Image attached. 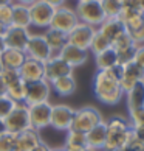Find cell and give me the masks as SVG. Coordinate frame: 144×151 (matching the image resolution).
<instances>
[{"label":"cell","instance_id":"54","mask_svg":"<svg viewBox=\"0 0 144 151\" xmlns=\"http://www.w3.org/2000/svg\"><path fill=\"white\" fill-rule=\"evenodd\" d=\"M77 2H84V0H77Z\"/></svg>","mask_w":144,"mask_h":151},{"label":"cell","instance_id":"26","mask_svg":"<svg viewBox=\"0 0 144 151\" xmlns=\"http://www.w3.org/2000/svg\"><path fill=\"white\" fill-rule=\"evenodd\" d=\"M95 64L98 70H109V69H113V67H118L119 61H118V55H116L115 48L110 47L107 50H104V52L95 55Z\"/></svg>","mask_w":144,"mask_h":151},{"label":"cell","instance_id":"29","mask_svg":"<svg viewBox=\"0 0 144 151\" xmlns=\"http://www.w3.org/2000/svg\"><path fill=\"white\" fill-rule=\"evenodd\" d=\"M26 87H28V83H25L23 80H17L16 83H13L11 86H8L6 89V95L16 103H25L26 98Z\"/></svg>","mask_w":144,"mask_h":151},{"label":"cell","instance_id":"5","mask_svg":"<svg viewBox=\"0 0 144 151\" xmlns=\"http://www.w3.org/2000/svg\"><path fill=\"white\" fill-rule=\"evenodd\" d=\"M3 123H5L6 131L14 132V134H19V132L31 128L28 106H26L25 103H17L16 108L9 112V115L3 120Z\"/></svg>","mask_w":144,"mask_h":151},{"label":"cell","instance_id":"21","mask_svg":"<svg viewBox=\"0 0 144 151\" xmlns=\"http://www.w3.org/2000/svg\"><path fill=\"white\" fill-rule=\"evenodd\" d=\"M98 31H101L102 35L113 44L121 35L126 33V27H124L123 22L119 20V17H107L98 27Z\"/></svg>","mask_w":144,"mask_h":151},{"label":"cell","instance_id":"44","mask_svg":"<svg viewBox=\"0 0 144 151\" xmlns=\"http://www.w3.org/2000/svg\"><path fill=\"white\" fill-rule=\"evenodd\" d=\"M14 2H17V3H22V5H26V6H30V5H33L34 2H37V0H14Z\"/></svg>","mask_w":144,"mask_h":151},{"label":"cell","instance_id":"27","mask_svg":"<svg viewBox=\"0 0 144 151\" xmlns=\"http://www.w3.org/2000/svg\"><path fill=\"white\" fill-rule=\"evenodd\" d=\"M11 25L22 27V28H30L31 17H30V6L13 2V22Z\"/></svg>","mask_w":144,"mask_h":151},{"label":"cell","instance_id":"55","mask_svg":"<svg viewBox=\"0 0 144 151\" xmlns=\"http://www.w3.org/2000/svg\"><path fill=\"white\" fill-rule=\"evenodd\" d=\"M102 151H107V150H102Z\"/></svg>","mask_w":144,"mask_h":151},{"label":"cell","instance_id":"7","mask_svg":"<svg viewBox=\"0 0 144 151\" xmlns=\"http://www.w3.org/2000/svg\"><path fill=\"white\" fill-rule=\"evenodd\" d=\"M23 52L26 53V58L37 59V61H42V63H45L53 56V52L45 41V36L39 35V33H36V35L31 33L30 35V39L26 42V47Z\"/></svg>","mask_w":144,"mask_h":151},{"label":"cell","instance_id":"20","mask_svg":"<svg viewBox=\"0 0 144 151\" xmlns=\"http://www.w3.org/2000/svg\"><path fill=\"white\" fill-rule=\"evenodd\" d=\"M87 143L88 148L95 150V151H102L104 147H106V140H107V126L106 122L98 123L95 128H92L87 134Z\"/></svg>","mask_w":144,"mask_h":151},{"label":"cell","instance_id":"25","mask_svg":"<svg viewBox=\"0 0 144 151\" xmlns=\"http://www.w3.org/2000/svg\"><path fill=\"white\" fill-rule=\"evenodd\" d=\"M50 84H51V91H54L59 97H70L76 92V80L73 75L62 76L59 80L51 81Z\"/></svg>","mask_w":144,"mask_h":151},{"label":"cell","instance_id":"9","mask_svg":"<svg viewBox=\"0 0 144 151\" xmlns=\"http://www.w3.org/2000/svg\"><path fill=\"white\" fill-rule=\"evenodd\" d=\"M77 24H79V19H77L74 9L62 5V6L54 9V16H53V20L50 27L59 31H64V33H70Z\"/></svg>","mask_w":144,"mask_h":151},{"label":"cell","instance_id":"52","mask_svg":"<svg viewBox=\"0 0 144 151\" xmlns=\"http://www.w3.org/2000/svg\"><path fill=\"white\" fill-rule=\"evenodd\" d=\"M13 151H22V150H19V148H14Z\"/></svg>","mask_w":144,"mask_h":151},{"label":"cell","instance_id":"45","mask_svg":"<svg viewBox=\"0 0 144 151\" xmlns=\"http://www.w3.org/2000/svg\"><path fill=\"white\" fill-rule=\"evenodd\" d=\"M5 30H6V25H3L2 22H0V36L5 35Z\"/></svg>","mask_w":144,"mask_h":151},{"label":"cell","instance_id":"43","mask_svg":"<svg viewBox=\"0 0 144 151\" xmlns=\"http://www.w3.org/2000/svg\"><path fill=\"white\" fill-rule=\"evenodd\" d=\"M6 89H8V86L5 84L3 78L0 76V97H2V95H6Z\"/></svg>","mask_w":144,"mask_h":151},{"label":"cell","instance_id":"56","mask_svg":"<svg viewBox=\"0 0 144 151\" xmlns=\"http://www.w3.org/2000/svg\"><path fill=\"white\" fill-rule=\"evenodd\" d=\"M121 2H123V0H121Z\"/></svg>","mask_w":144,"mask_h":151},{"label":"cell","instance_id":"51","mask_svg":"<svg viewBox=\"0 0 144 151\" xmlns=\"http://www.w3.org/2000/svg\"><path fill=\"white\" fill-rule=\"evenodd\" d=\"M2 70H3V65H2V61H0V73H2Z\"/></svg>","mask_w":144,"mask_h":151},{"label":"cell","instance_id":"30","mask_svg":"<svg viewBox=\"0 0 144 151\" xmlns=\"http://www.w3.org/2000/svg\"><path fill=\"white\" fill-rule=\"evenodd\" d=\"M110 47H112V42H110L101 31H98V28H96V33H95V36H93V41H92V45H90V52L93 55H98V53L104 52V50L110 48Z\"/></svg>","mask_w":144,"mask_h":151},{"label":"cell","instance_id":"31","mask_svg":"<svg viewBox=\"0 0 144 151\" xmlns=\"http://www.w3.org/2000/svg\"><path fill=\"white\" fill-rule=\"evenodd\" d=\"M101 6L106 17H118L123 9V2L121 0H101Z\"/></svg>","mask_w":144,"mask_h":151},{"label":"cell","instance_id":"37","mask_svg":"<svg viewBox=\"0 0 144 151\" xmlns=\"http://www.w3.org/2000/svg\"><path fill=\"white\" fill-rule=\"evenodd\" d=\"M119 151H144V143H141V142L133 136V132H132L130 139L127 140V143H126Z\"/></svg>","mask_w":144,"mask_h":151},{"label":"cell","instance_id":"41","mask_svg":"<svg viewBox=\"0 0 144 151\" xmlns=\"http://www.w3.org/2000/svg\"><path fill=\"white\" fill-rule=\"evenodd\" d=\"M42 2H45L47 5H50V6H53L54 9L62 6V5L65 3V0H42Z\"/></svg>","mask_w":144,"mask_h":151},{"label":"cell","instance_id":"12","mask_svg":"<svg viewBox=\"0 0 144 151\" xmlns=\"http://www.w3.org/2000/svg\"><path fill=\"white\" fill-rule=\"evenodd\" d=\"M51 108H53V104L50 101L28 106L30 123H31L33 129L40 131V129H43V128L50 126V120H51Z\"/></svg>","mask_w":144,"mask_h":151},{"label":"cell","instance_id":"33","mask_svg":"<svg viewBox=\"0 0 144 151\" xmlns=\"http://www.w3.org/2000/svg\"><path fill=\"white\" fill-rule=\"evenodd\" d=\"M16 101H13L8 95H2L0 97V120H5L9 115V112L16 108Z\"/></svg>","mask_w":144,"mask_h":151},{"label":"cell","instance_id":"47","mask_svg":"<svg viewBox=\"0 0 144 151\" xmlns=\"http://www.w3.org/2000/svg\"><path fill=\"white\" fill-rule=\"evenodd\" d=\"M3 50H5V42H3V37L0 36V53H2Z\"/></svg>","mask_w":144,"mask_h":151},{"label":"cell","instance_id":"22","mask_svg":"<svg viewBox=\"0 0 144 151\" xmlns=\"http://www.w3.org/2000/svg\"><path fill=\"white\" fill-rule=\"evenodd\" d=\"M62 147L67 150V151H87L88 150L87 136H85L84 132L70 129V131H67L65 142H64Z\"/></svg>","mask_w":144,"mask_h":151},{"label":"cell","instance_id":"40","mask_svg":"<svg viewBox=\"0 0 144 151\" xmlns=\"http://www.w3.org/2000/svg\"><path fill=\"white\" fill-rule=\"evenodd\" d=\"M132 132H133V136H135L141 143H144V125L132 126Z\"/></svg>","mask_w":144,"mask_h":151},{"label":"cell","instance_id":"6","mask_svg":"<svg viewBox=\"0 0 144 151\" xmlns=\"http://www.w3.org/2000/svg\"><path fill=\"white\" fill-rule=\"evenodd\" d=\"M74 117V109L70 104L65 103H57L53 104L51 108V120H50V126L54 128L56 131H70L71 123H73Z\"/></svg>","mask_w":144,"mask_h":151},{"label":"cell","instance_id":"3","mask_svg":"<svg viewBox=\"0 0 144 151\" xmlns=\"http://www.w3.org/2000/svg\"><path fill=\"white\" fill-rule=\"evenodd\" d=\"M74 13L77 16V19H79V22L92 25L95 28H98L107 19L104 11H102V6H101V0H84V2H77Z\"/></svg>","mask_w":144,"mask_h":151},{"label":"cell","instance_id":"39","mask_svg":"<svg viewBox=\"0 0 144 151\" xmlns=\"http://www.w3.org/2000/svg\"><path fill=\"white\" fill-rule=\"evenodd\" d=\"M133 61L144 69V45H138L136 52H135V56H133Z\"/></svg>","mask_w":144,"mask_h":151},{"label":"cell","instance_id":"50","mask_svg":"<svg viewBox=\"0 0 144 151\" xmlns=\"http://www.w3.org/2000/svg\"><path fill=\"white\" fill-rule=\"evenodd\" d=\"M140 9L144 13V0H140Z\"/></svg>","mask_w":144,"mask_h":151},{"label":"cell","instance_id":"38","mask_svg":"<svg viewBox=\"0 0 144 151\" xmlns=\"http://www.w3.org/2000/svg\"><path fill=\"white\" fill-rule=\"evenodd\" d=\"M0 76L3 78L5 84L6 86H11L13 83H16L17 80H20V75H19V70H9V69H3Z\"/></svg>","mask_w":144,"mask_h":151},{"label":"cell","instance_id":"16","mask_svg":"<svg viewBox=\"0 0 144 151\" xmlns=\"http://www.w3.org/2000/svg\"><path fill=\"white\" fill-rule=\"evenodd\" d=\"M19 75L25 83H36L40 80H45V63L37 59L26 58L25 63L19 69Z\"/></svg>","mask_w":144,"mask_h":151},{"label":"cell","instance_id":"19","mask_svg":"<svg viewBox=\"0 0 144 151\" xmlns=\"http://www.w3.org/2000/svg\"><path fill=\"white\" fill-rule=\"evenodd\" d=\"M26 59V53L23 50H17V48H6L0 53V61H2L3 69H9V70H19L22 64Z\"/></svg>","mask_w":144,"mask_h":151},{"label":"cell","instance_id":"1","mask_svg":"<svg viewBox=\"0 0 144 151\" xmlns=\"http://www.w3.org/2000/svg\"><path fill=\"white\" fill-rule=\"evenodd\" d=\"M93 93L102 104H118L124 98L121 89V65L109 70H98L93 76Z\"/></svg>","mask_w":144,"mask_h":151},{"label":"cell","instance_id":"11","mask_svg":"<svg viewBox=\"0 0 144 151\" xmlns=\"http://www.w3.org/2000/svg\"><path fill=\"white\" fill-rule=\"evenodd\" d=\"M144 81V69L135 61H129L121 65V89L123 92H129L138 83Z\"/></svg>","mask_w":144,"mask_h":151},{"label":"cell","instance_id":"53","mask_svg":"<svg viewBox=\"0 0 144 151\" xmlns=\"http://www.w3.org/2000/svg\"><path fill=\"white\" fill-rule=\"evenodd\" d=\"M87 151H95V150H92V148H88V150H87Z\"/></svg>","mask_w":144,"mask_h":151},{"label":"cell","instance_id":"28","mask_svg":"<svg viewBox=\"0 0 144 151\" xmlns=\"http://www.w3.org/2000/svg\"><path fill=\"white\" fill-rule=\"evenodd\" d=\"M124 98H126L127 111L144 106V81L138 83V84H135L129 92H126Z\"/></svg>","mask_w":144,"mask_h":151},{"label":"cell","instance_id":"10","mask_svg":"<svg viewBox=\"0 0 144 151\" xmlns=\"http://www.w3.org/2000/svg\"><path fill=\"white\" fill-rule=\"evenodd\" d=\"M54 16V8L47 5L42 0H37L33 5H30V17H31V25L37 28H48L51 25Z\"/></svg>","mask_w":144,"mask_h":151},{"label":"cell","instance_id":"8","mask_svg":"<svg viewBox=\"0 0 144 151\" xmlns=\"http://www.w3.org/2000/svg\"><path fill=\"white\" fill-rule=\"evenodd\" d=\"M95 33H96L95 27L79 22L70 33H67V42L71 44V45H74V47H77V48H82V50H87L88 52Z\"/></svg>","mask_w":144,"mask_h":151},{"label":"cell","instance_id":"15","mask_svg":"<svg viewBox=\"0 0 144 151\" xmlns=\"http://www.w3.org/2000/svg\"><path fill=\"white\" fill-rule=\"evenodd\" d=\"M30 30L28 28H22V27L16 25H8L5 30L3 42L6 48H17V50H25L26 42L30 39Z\"/></svg>","mask_w":144,"mask_h":151},{"label":"cell","instance_id":"2","mask_svg":"<svg viewBox=\"0 0 144 151\" xmlns=\"http://www.w3.org/2000/svg\"><path fill=\"white\" fill-rule=\"evenodd\" d=\"M107 126V140L104 150L107 151H119L127 143L132 136V125L124 115H112L106 122Z\"/></svg>","mask_w":144,"mask_h":151},{"label":"cell","instance_id":"23","mask_svg":"<svg viewBox=\"0 0 144 151\" xmlns=\"http://www.w3.org/2000/svg\"><path fill=\"white\" fill-rule=\"evenodd\" d=\"M42 142L39 131L28 128V129L22 131L17 134V140H16V148H19L22 151H30L31 148H34L36 145H39Z\"/></svg>","mask_w":144,"mask_h":151},{"label":"cell","instance_id":"35","mask_svg":"<svg viewBox=\"0 0 144 151\" xmlns=\"http://www.w3.org/2000/svg\"><path fill=\"white\" fill-rule=\"evenodd\" d=\"M127 119H129L132 126L144 125V106L135 108V109H129V117Z\"/></svg>","mask_w":144,"mask_h":151},{"label":"cell","instance_id":"18","mask_svg":"<svg viewBox=\"0 0 144 151\" xmlns=\"http://www.w3.org/2000/svg\"><path fill=\"white\" fill-rule=\"evenodd\" d=\"M57 55H59V56L62 58L67 64H70L73 69L84 65L87 61H88V52H87V50L77 48V47L71 45V44H68V42L65 44L64 48L60 50Z\"/></svg>","mask_w":144,"mask_h":151},{"label":"cell","instance_id":"46","mask_svg":"<svg viewBox=\"0 0 144 151\" xmlns=\"http://www.w3.org/2000/svg\"><path fill=\"white\" fill-rule=\"evenodd\" d=\"M13 3V0H0V6H3V5H11Z\"/></svg>","mask_w":144,"mask_h":151},{"label":"cell","instance_id":"13","mask_svg":"<svg viewBox=\"0 0 144 151\" xmlns=\"http://www.w3.org/2000/svg\"><path fill=\"white\" fill-rule=\"evenodd\" d=\"M51 84L47 80H40L36 83H30L26 87V98H25V104L26 106H33L37 103H45L50 101L51 97Z\"/></svg>","mask_w":144,"mask_h":151},{"label":"cell","instance_id":"4","mask_svg":"<svg viewBox=\"0 0 144 151\" xmlns=\"http://www.w3.org/2000/svg\"><path fill=\"white\" fill-rule=\"evenodd\" d=\"M101 122H102V115L99 112V109L95 108V106L87 104V106H82L79 109H74L71 129L87 134L92 128H95Z\"/></svg>","mask_w":144,"mask_h":151},{"label":"cell","instance_id":"17","mask_svg":"<svg viewBox=\"0 0 144 151\" xmlns=\"http://www.w3.org/2000/svg\"><path fill=\"white\" fill-rule=\"evenodd\" d=\"M112 47L115 48L116 55H118L119 65L129 63V61H133L135 52H136V48H138V45H136L133 41H132V37L127 35V31L116 39V41L112 44Z\"/></svg>","mask_w":144,"mask_h":151},{"label":"cell","instance_id":"49","mask_svg":"<svg viewBox=\"0 0 144 151\" xmlns=\"http://www.w3.org/2000/svg\"><path fill=\"white\" fill-rule=\"evenodd\" d=\"M50 151H67V150H65L64 147H56V148H51Z\"/></svg>","mask_w":144,"mask_h":151},{"label":"cell","instance_id":"42","mask_svg":"<svg viewBox=\"0 0 144 151\" xmlns=\"http://www.w3.org/2000/svg\"><path fill=\"white\" fill-rule=\"evenodd\" d=\"M50 150H51V148H50V147H48V145H47L45 142H43V140H42L40 143H39V145H36V147H34V148H31L30 151H50Z\"/></svg>","mask_w":144,"mask_h":151},{"label":"cell","instance_id":"48","mask_svg":"<svg viewBox=\"0 0 144 151\" xmlns=\"http://www.w3.org/2000/svg\"><path fill=\"white\" fill-rule=\"evenodd\" d=\"M3 131H6V128H5V123H3V120H0V134H2Z\"/></svg>","mask_w":144,"mask_h":151},{"label":"cell","instance_id":"36","mask_svg":"<svg viewBox=\"0 0 144 151\" xmlns=\"http://www.w3.org/2000/svg\"><path fill=\"white\" fill-rule=\"evenodd\" d=\"M0 22L6 27L11 25V22H13V3L0 6Z\"/></svg>","mask_w":144,"mask_h":151},{"label":"cell","instance_id":"34","mask_svg":"<svg viewBox=\"0 0 144 151\" xmlns=\"http://www.w3.org/2000/svg\"><path fill=\"white\" fill-rule=\"evenodd\" d=\"M127 35L132 37V41H133L136 45H144V20L140 25H136L135 28L127 30Z\"/></svg>","mask_w":144,"mask_h":151},{"label":"cell","instance_id":"14","mask_svg":"<svg viewBox=\"0 0 144 151\" xmlns=\"http://www.w3.org/2000/svg\"><path fill=\"white\" fill-rule=\"evenodd\" d=\"M73 67L65 63L59 55H53L48 61H45V80L48 83L59 80L62 76L73 75Z\"/></svg>","mask_w":144,"mask_h":151},{"label":"cell","instance_id":"24","mask_svg":"<svg viewBox=\"0 0 144 151\" xmlns=\"http://www.w3.org/2000/svg\"><path fill=\"white\" fill-rule=\"evenodd\" d=\"M43 36H45V41L50 45V48H51L53 55H57L64 48L65 44H67V33L59 31L56 28H51V27H48L45 30Z\"/></svg>","mask_w":144,"mask_h":151},{"label":"cell","instance_id":"32","mask_svg":"<svg viewBox=\"0 0 144 151\" xmlns=\"http://www.w3.org/2000/svg\"><path fill=\"white\" fill-rule=\"evenodd\" d=\"M16 140H17V134L3 131L0 134V151H13L16 148Z\"/></svg>","mask_w":144,"mask_h":151}]
</instances>
